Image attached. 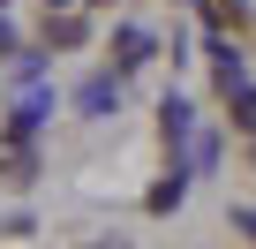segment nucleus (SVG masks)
I'll return each instance as SVG.
<instances>
[{
    "label": "nucleus",
    "instance_id": "nucleus-5",
    "mask_svg": "<svg viewBox=\"0 0 256 249\" xmlns=\"http://www.w3.org/2000/svg\"><path fill=\"white\" fill-rule=\"evenodd\" d=\"M46 8H68V0H46Z\"/></svg>",
    "mask_w": 256,
    "mask_h": 249
},
{
    "label": "nucleus",
    "instance_id": "nucleus-2",
    "mask_svg": "<svg viewBox=\"0 0 256 249\" xmlns=\"http://www.w3.org/2000/svg\"><path fill=\"white\" fill-rule=\"evenodd\" d=\"M234 121H241V129H256V91H241V98H234Z\"/></svg>",
    "mask_w": 256,
    "mask_h": 249
},
{
    "label": "nucleus",
    "instance_id": "nucleus-3",
    "mask_svg": "<svg viewBox=\"0 0 256 249\" xmlns=\"http://www.w3.org/2000/svg\"><path fill=\"white\" fill-rule=\"evenodd\" d=\"M234 226H248V234H256V211H234Z\"/></svg>",
    "mask_w": 256,
    "mask_h": 249
},
{
    "label": "nucleus",
    "instance_id": "nucleus-4",
    "mask_svg": "<svg viewBox=\"0 0 256 249\" xmlns=\"http://www.w3.org/2000/svg\"><path fill=\"white\" fill-rule=\"evenodd\" d=\"M98 249H128V241H98Z\"/></svg>",
    "mask_w": 256,
    "mask_h": 249
},
{
    "label": "nucleus",
    "instance_id": "nucleus-1",
    "mask_svg": "<svg viewBox=\"0 0 256 249\" xmlns=\"http://www.w3.org/2000/svg\"><path fill=\"white\" fill-rule=\"evenodd\" d=\"M46 38H53V46H76V38H83V23H76V16H60V23H46Z\"/></svg>",
    "mask_w": 256,
    "mask_h": 249
}]
</instances>
